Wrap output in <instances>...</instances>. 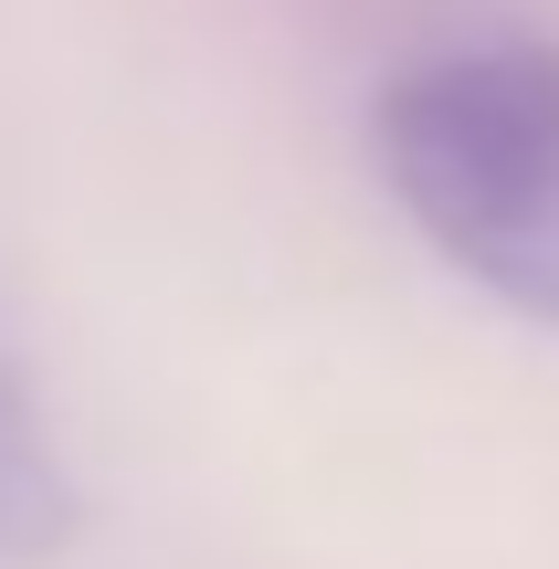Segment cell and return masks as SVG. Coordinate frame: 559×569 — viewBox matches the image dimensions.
<instances>
[{
    "mask_svg": "<svg viewBox=\"0 0 559 569\" xmlns=\"http://www.w3.org/2000/svg\"><path fill=\"white\" fill-rule=\"evenodd\" d=\"M370 159L465 284L559 327V42L422 53L380 84Z\"/></svg>",
    "mask_w": 559,
    "mask_h": 569,
    "instance_id": "6da1fadb",
    "label": "cell"
},
{
    "mask_svg": "<svg viewBox=\"0 0 559 569\" xmlns=\"http://www.w3.org/2000/svg\"><path fill=\"white\" fill-rule=\"evenodd\" d=\"M74 538V475L42 422V390L21 369V348L0 338V569H32Z\"/></svg>",
    "mask_w": 559,
    "mask_h": 569,
    "instance_id": "7a4b0ae2",
    "label": "cell"
}]
</instances>
